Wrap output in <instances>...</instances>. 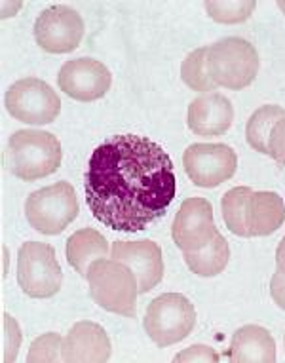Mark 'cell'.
Returning <instances> with one entry per match:
<instances>
[{"mask_svg": "<svg viewBox=\"0 0 285 363\" xmlns=\"http://www.w3.org/2000/svg\"><path fill=\"white\" fill-rule=\"evenodd\" d=\"M84 191L99 223L111 230L139 233L166 215L177 179L160 145L128 133L108 138L94 150Z\"/></svg>", "mask_w": 285, "mask_h": 363, "instance_id": "cell-1", "label": "cell"}, {"mask_svg": "<svg viewBox=\"0 0 285 363\" xmlns=\"http://www.w3.org/2000/svg\"><path fill=\"white\" fill-rule=\"evenodd\" d=\"M60 139L50 131L19 130L13 133L4 150V166L23 181L48 177L61 164Z\"/></svg>", "mask_w": 285, "mask_h": 363, "instance_id": "cell-2", "label": "cell"}, {"mask_svg": "<svg viewBox=\"0 0 285 363\" xmlns=\"http://www.w3.org/2000/svg\"><path fill=\"white\" fill-rule=\"evenodd\" d=\"M206 69L217 88H247L259 72V54L251 42L228 36L208 46Z\"/></svg>", "mask_w": 285, "mask_h": 363, "instance_id": "cell-3", "label": "cell"}, {"mask_svg": "<svg viewBox=\"0 0 285 363\" xmlns=\"http://www.w3.org/2000/svg\"><path fill=\"white\" fill-rule=\"evenodd\" d=\"M89 293L95 303L113 314L135 318L137 314V286L135 274L118 261L99 259L88 270Z\"/></svg>", "mask_w": 285, "mask_h": 363, "instance_id": "cell-4", "label": "cell"}, {"mask_svg": "<svg viewBox=\"0 0 285 363\" xmlns=\"http://www.w3.org/2000/svg\"><path fill=\"white\" fill-rule=\"evenodd\" d=\"M78 200L67 181L33 192L25 202V215L29 225L42 234H60L77 219Z\"/></svg>", "mask_w": 285, "mask_h": 363, "instance_id": "cell-5", "label": "cell"}, {"mask_svg": "<svg viewBox=\"0 0 285 363\" xmlns=\"http://www.w3.org/2000/svg\"><path fill=\"white\" fill-rule=\"evenodd\" d=\"M145 331L158 346H172L186 339L196 325V310L189 298L179 293H166L155 298L147 308Z\"/></svg>", "mask_w": 285, "mask_h": 363, "instance_id": "cell-6", "label": "cell"}, {"mask_svg": "<svg viewBox=\"0 0 285 363\" xmlns=\"http://www.w3.org/2000/svg\"><path fill=\"white\" fill-rule=\"evenodd\" d=\"M18 281L29 297H54L63 284V272L54 247L42 242L21 245L18 253Z\"/></svg>", "mask_w": 285, "mask_h": 363, "instance_id": "cell-7", "label": "cell"}, {"mask_svg": "<svg viewBox=\"0 0 285 363\" xmlns=\"http://www.w3.org/2000/svg\"><path fill=\"white\" fill-rule=\"evenodd\" d=\"M6 111L19 122L42 125L54 122L61 113V99L38 78H21L6 91Z\"/></svg>", "mask_w": 285, "mask_h": 363, "instance_id": "cell-8", "label": "cell"}, {"mask_svg": "<svg viewBox=\"0 0 285 363\" xmlns=\"http://www.w3.org/2000/svg\"><path fill=\"white\" fill-rule=\"evenodd\" d=\"M184 172L194 185L213 189L236 173V152L223 143L190 145L183 156Z\"/></svg>", "mask_w": 285, "mask_h": 363, "instance_id": "cell-9", "label": "cell"}, {"mask_svg": "<svg viewBox=\"0 0 285 363\" xmlns=\"http://www.w3.org/2000/svg\"><path fill=\"white\" fill-rule=\"evenodd\" d=\"M84 36V21L77 10L57 4L36 18V44L50 54H67L80 46Z\"/></svg>", "mask_w": 285, "mask_h": 363, "instance_id": "cell-10", "label": "cell"}, {"mask_svg": "<svg viewBox=\"0 0 285 363\" xmlns=\"http://www.w3.org/2000/svg\"><path fill=\"white\" fill-rule=\"evenodd\" d=\"M213 208L206 198H189L179 208L172 226L173 242L183 251H198L215 238Z\"/></svg>", "mask_w": 285, "mask_h": 363, "instance_id": "cell-11", "label": "cell"}, {"mask_svg": "<svg viewBox=\"0 0 285 363\" xmlns=\"http://www.w3.org/2000/svg\"><path fill=\"white\" fill-rule=\"evenodd\" d=\"M113 82L111 72L103 63L89 57L67 61L61 67L57 84L65 96L77 101H95L108 91Z\"/></svg>", "mask_w": 285, "mask_h": 363, "instance_id": "cell-12", "label": "cell"}, {"mask_svg": "<svg viewBox=\"0 0 285 363\" xmlns=\"http://www.w3.org/2000/svg\"><path fill=\"white\" fill-rule=\"evenodd\" d=\"M111 257L122 262L135 274L139 293H149L164 278V259L160 245L152 240L139 242H114Z\"/></svg>", "mask_w": 285, "mask_h": 363, "instance_id": "cell-13", "label": "cell"}, {"mask_svg": "<svg viewBox=\"0 0 285 363\" xmlns=\"http://www.w3.org/2000/svg\"><path fill=\"white\" fill-rule=\"evenodd\" d=\"M63 362H108L111 340L101 325L94 322H78L63 340Z\"/></svg>", "mask_w": 285, "mask_h": 363, "instance_id": "cell-14", "label": "cell"}, {"mask_svg": "<svg viewBox=\"0 0 285 363\" xmlns=\"http://www.w3.org/2000/svg\"><path fill=\"white\" fill-rule=\"evenodd\" d=\"M234 120V108L230 99L220 94H206L190 103L189 128L196 135L215 138L230 130Z\"/></svg>", "mask_w": 285, "mask_h": 363, "instance_id": "cell-15", "label": "cell"}, {"mask_svg": "<svg viewBox=\"0 0 285 363\" xmlns=\"http://www.w3.org/2000/svg\"><path fill=\"white\" fill-rule=\"evenodd\" d=\"M285 203L278 192H251L245 203V228L247 238L270 236L284 225Z\"/></svg>", "mask_w": 285, "mask_h": 363, "instance_id": "cell-16", "label": "cell"}, {"mask_svg": "<svg viewBox=\"0 0 285 363\" xmlns=\"http://www.w3.org/2000/svg\"><path fill=\"white\" fill-rule=\"evenodd\" d=\"M228 357L234 363H272L276 362V340L264 328L244 325L232 337Z\"/></svg>", "mask_w": 285, "mask_h": 363, "instance_id": "cell-17", "label": "cell"}, {"mask_svg": "<svg viewBox=\"0 0 285 363\" xmlns=\"http://www.w3.org/2000/svg\"><path fill=\"white\" fill-rule=\"evenodd\" d=\"M108 253V244L101 233L94 228H80L67 240V261L80 276H88L89 267Z\"/></svg>", "mask_w": 285, "mask_h": 363, "instance_id": "cell-18", "label": "cell"}, {"mask_svg": "<svg viewBox=\"0 0 285 363\" xmlns=\"http://www.w3.org/2000/svg\"><path fill=\"white\" fill-rule=\"evenodd\" d=\"M184 261L194 274L202 278H213L220 274L230 259V247L223 234H215V238L206 247L198 251H183Z\"/></svg>", "mask_w": 285, "mask_h": 363, "instance_id": "cell-19", "label": "cell"}, {"mask_svg": "<svg viewBox=\"0 0 285 363\" xmlns=\"http://www.w3.org/2000/svg\"><path fill=\"white\" fill-rule=\"evenodd\" d=\"M281 118H285V111L278 105H264L255 111L251 114L247 128H245L247 143L262 155H268V141L272 135L274 125Z\"/></svg>", "mask_w": 285, "mask_h": 363, "instance_id": "cell-20", "label": "cell"}, {"mask_svg": "<svg viewBox=\"0 0 285 363\" xmlns=\"http://www.w3.org/2000/svg\"><path fill=\"white\" fill-rule=\"evenodd\" d=\"M250 186H236L225 194L223 198V219L226 228L236 236L247 238V228H245V203L251 196Z\"/></svg>", "mask_w": 285, "mask_h": 363, "instance_id": "cell-21", "label": "cell"}, {"mask_svg": "<svg viewBox=\"0 0 285 363\" xmlns=\"http://www.w3.org/2000/svg\"><path fill=\"white\" fill-rule=\"evenodd\" d=\"M206 52H208V46L190 52L181 65V77H183L184 84L196 91H215L217 89V86L209 78L208 69H206Z\"/></svg>", "mask_w": 285, "mask_h": 363, "instance_id": "cell-22", "label": "cell"}, {"mask_svg": "<svg viewBox=\"0 0 285 363\" xmlns=\"http://www.w3.org/2000/svg\"><path fill=\"white\" fill-rule=\"evenodd\" d=\"M206 10L219 23H242L255 10L253 0H225V2H206Z\"/></svg>", "mask_w": 285, "mask_h": 363, "instance_id": "cell-23", "label": "cell"}, {"mask_svg": "<svg viewBox=\"0 0 285 363\" xmlns=\"http://www.w3.org/2000/svg\"><path fill=\"white\" fill-rule=\"evenodd\" d=\"M60 350V337L54 333H48L40 339H36L30 346L29 362H57V352Z\"/></svg>", "mask_w": 285, "mask_h": 363, "instance_id": "cell-24", "label": "cell"}, {"mask_svg": "<svg viewBox=\"0 0 285 363\" xmlns=\"http://www.w3.org/2000/svg\"><path fill=\"white\" fill-rule=\"evenodd\" d=\"M268 156H272L279 166H285V118L274 125L272 135L268 141Z\"/></svg>", "mask_w": 285, "mask_h": 363, "instance_id": "cell-25", "label": "cell"}, {"mask_svg": "<svg viewBox=\"0 0 285 363\" xmlns=\"http://www.w3.org/2000/svg\"><path fill=\"white\" fill-rule=\"evenodd\" d=\"M175 362H219V354H215L208 346H192L177 354Z\"/></svg>", "mask_w": 285, "mask_h": 363, "instance_id": "cell-26", "label": "cell"}, {"mask_svg": "<svg viewBox=\"0 0 285 363\" xmlns=\"http://www.w3.org/2000/svg\"><path fill=\"white\" fill-rule=\"evenodd\" d=\"M270 293H272V298L279 308L285 310V276L278 270H276V274L272 276V281H270Z\"/></svg>", "mask_w": 285, "mask_h": 363, "instance_id": "cell-27", "label": "cell"}, {"mask_svg": "<svg viewBox=\"0 0 285 363\" xmlns=\"http://www.w3.org/2000/svg\"><path fill=\"white\" fill-rule=\"evenodd\" d=\"M276 264H278V272L285 276V238L279 242L278 251H276Z\"/></svg>", "mask_w": 285, "mask_h": 363, "instance_id": "cell-28", "label": "cell"}, {"mask_svg": "<svg viewBox=\"0 0 285 363\" xmlns=\"http://www.w3.org/2000/svg\"><path fill=\"white\" fill-rule=\"evenodd\" d=\"M278 6L281 8V10H284V12H285V2H284V0H281V2H278Z\"/></svg>", "mask_w": 285, "mask_h": 363, "instance_id": "cell-29", "label": "cell"}, {"mask_svg": "<svg viewBox=\"0 0 285 363\" xmlns=\"http://www.w3.org/2000/svg\"><path fill=\"white\" fill-rule=\"evenodd\" d=\"M284 342H285V339H284Z\"/></svg>", "mask_w": 285, "mask_h": 363, "instance_id": "cell-30", "label": "cell"}]
</instances>
